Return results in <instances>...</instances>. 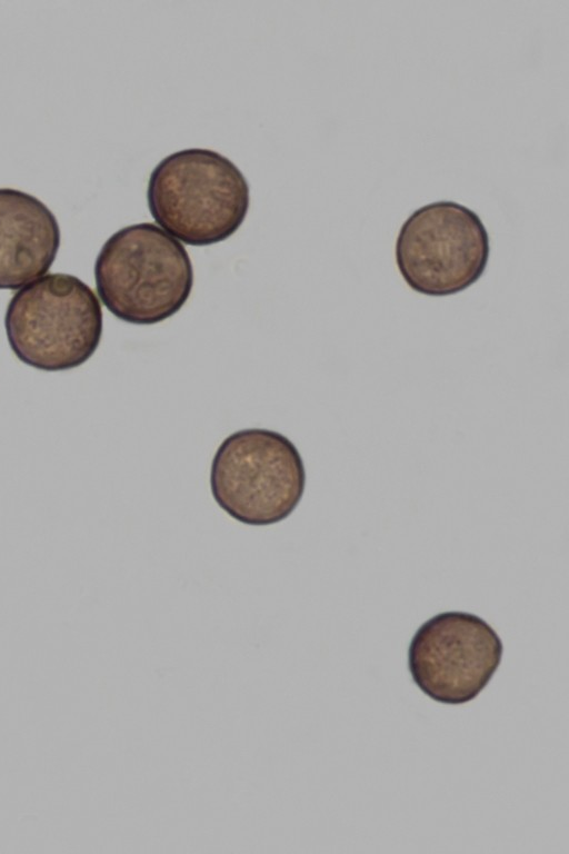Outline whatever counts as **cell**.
<instances>
[{
    "instance_id": "5",
    "label": "cell",
    "mask_w": 569,
    "mask_h": 854,
    "mask_svg": "<svg viewBox=\"0 0 569 854\" xmlns=\"http://www.w3.org/2000/svg\"><path fill=\"white\" fill-rule=\"evenodd\" d=\"M490 240L481 218L451 200L423 205L401 225L395 245L398 271L413 291L459 294L483 275Z\"/></svg>"
},
{
    "instance_id": "7",
    "label": "cell",
    "mask_w": 569,
    "mask_h": 854,
    "mask_svg": "<svg viewBox=\"0 0 569 854\" xmlns=\"http://www.w3.org/2000/svg\"><path fill=\"white\" fill-rule=\"evenodd\" d=\"M60 239L59 222L40 199L0 188V289L16 290L44 275Z\"/></svg>"
},
{
    "instance_id": "1",
    "label": "cell",
    "mask_w": 569,
    "mask_h": 854,
    "mask_svg": "<svg viewBox=\"0 0 569 854\" xmlns=\"http://www.w3.org/2000/svg\"><path fill=\"white\" fill-rule=\"evenodd\" d=\"M147 203L153 220L170 236L204 247L227 240L241 227L250 188L229 158L190 148L168 155L153 168Z\"/></svg>"
},
{
    "instance_id": "4",
    "label": "cell",
    "mask_w": 569,
    "mask_h": 854,
    "mask_svg": "<svg viewBox=\"0 0 569 854\" xmlns=\"http://www.w3.org/2000/svg\"><path fill=\"white\" fill-rule=\"evenodd\" d=\"M306 468L296 445L267 428H246L227 436L210 465L213 500L228 516L247 526H270L287 519L306 489Z\"/></svg>"
},
{
    "instance_id": "6",
    "label": "cell",
    "mask_w": 569,
    "mask_h": 854,
    "mask_svg": "<svg viewBox=\"0 0 569 854\" xmlns=\"http://www.w3.org/2000/svg\"><path fill=\"white\" fill-rule=\"evenodd\" d=\"M503 645L482 618L443 612L426 620L408 648V667L418 688L448 705L475 699L498 669Z\"/></svg>"
},
{
    "instance_id": "2",
    "label": "cell",
    "mask_w": 569,
    "mask_h": 854,
    "mask_svg": "<svg viewBox=\"0 0 569 854\" xmlns=\"http://www.w3.org/2000/svg\"><path fill=\"white\" fill-rule=\"evenodd\" d=\"M97 292L119 320L154 325L176 315L189 299L193 268L184 246L150 222L112 234L94 262Z\"/></svg>"
},
{
    "instance_id": "3",
    "label": "cell",
    "mask_w": 569,
    "mask_h": 854,
    "mask_svg": "<svg viewBox=\"0 0 569 854\" xmlns=\"http://www.w3.org/2000/svg\"><path fill=\"white\" fill-rule=\"evenodd\" d=\"M4 327L14 355L44 370L84 364L102 336V309L93 290L73 275L42 276L10 299Z\"/></svg>"
}]
</instances>
